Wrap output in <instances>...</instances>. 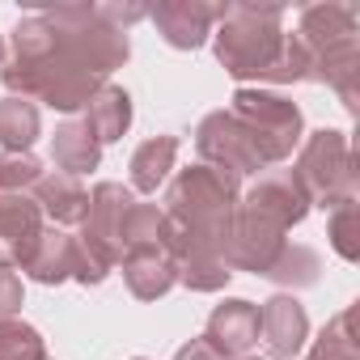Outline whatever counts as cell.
<instances>
[{"mask_svg":"<svg viewBox=\"0 0 360 360\" xmlns=\"http://www.w3.org/2000/svg\"><path fill=\"white\" fill-rule=\"evenodd\" d=\"M263 81H267V85H297V81H309V56H305V47H301L297 34H284V47H280L276 64L263 72Z\"/></svg>","mask_w":360,"mask_h":360,"instance_id":"obj_27","label":"cell"},{"mask_svg":"<svg viewBox=\"0 0 360 360\" xmlns=\"http://www.w3.org/2000/svg\"><path fill=\"white\" fill-rule=\"evenodd\" d=\"M43 178V161L34 153H0V195H26Z\"/></svg>","mask_w":360,"mask_h":360,"instance_id":"obj_26","label":"cell"},{"mask_svg":"<svg viewBox=\"0 0 360 360\" xmlns=\"http://www.w3.org/2000/svg\"><path fill=\"white\" fill-rule=\"evenodd\" d=\"M136 204L131 187L123 183H98L89 191V212L77 233V276L81 284H102L119 259H123V217Z\"/></svg>","mask_w":360,"mask_h":360,"instance_id":"obj_4","label":"cell"},{"mask_svg":"<svg viewBox=\"0 0 360 360\" xmlns=\"http://www.w3.org/2000/svg\"><path fill=\"white\" fill-rule=\"evenodd\" d=\"M178 161V136H153L144 140L136 153H131V191H144L153 195L157 187H165V178Z\"/></svg>","mask_w":360,"mask_h":360,"instance_id":"obj_19","label":"cell"},{"mask_svg":"<svg viewBox=\"0 0 360 360\" xmlns=\"http://www.w3.org/2000/svg\"><path fill=\"white\" fill-rule=\"evenodd\" d=\"M259 339L267 343V356L271 360H292L301 356L305 339H309V318H305V305L292 297V292H280L271 301L259 305Z\"/></svg>","mask_w":360,"mask_h":360,"instance_id":"obj_11","label":"cell"},{"mask_svg":"<svg viewBox=\"0 0 360 360\" xmlns=\"http://www.w3.org/2000/svg\"><path fill=\"white\" fill-rule=\"evenodd\" d=\"M284 229L263 221L259 212L242 208L229 217V229H225V242H221V259L229 271H250V276H267L271 263L284 255Z\"/></svg>","mask_w":360,"mask_h":360,"instance_id":"obj_8","label":"cell"},{"mask_svg":"<svg viewBox=\"0 0 360 360\" xmlns=\"http://www.w3.org/2000/svg\"><path fill=\"white\" fill-rule=\"evenodd\" d=\"M204 339H208L225 360L250 356V347L259 343V305L246 301V297H229L225 305H217V309L208 314Z\"/></svg>","mask_w":360,"mask_h":360,"instance_id":"obj_13","label":"cell"},{"mask_svg":"<svg viewBox=\"0 0 360 360\" xmlns=\"http://www.w3.org/2000/svg\"><path fill=\"white\" fill-rule=\"evenodd\" d=\"M34 204H39L43 217L56 221V229H72V225L81 229V221L89 212V191L81 187V178L51 169L34 183Z\"/></svg>","mask_w":360,"mask_h":360,"instance_id":"obj_15","label":"cell"},{"mask_svg":"<svg viewBox=\"0 0 360 360\" xmlns=\"http://www.w3.org/2000/svg\"><path fill=\"white\" fill-rule=\"evenodd\" d=\"M22 271L30 280H39V284L72 280L77 276V238L64 233V229H43V238H39V246H34V255H30V263Z\"/></svg>","mask_w":360,"mask_h":360,"instance_id":"obj_17","label":"cell"},{"mask_svg":"<svg viewBox=\"0 0 360 360\" xmlns=\"http://www.w3.org/2000/svg\"><path fill=\"white\" fill-rule=\"evenodd\" d=\"M174 360H225V356H221L204 335H200V339H191V343L178 347V352H174Z\"/></svg>","mask_w":360,"mask_h":360,"instance_id":"obj_29","label":"cell"},{"mask_svg":"<svg viewBox=\"0 0 360 360\" xmlns=\"http://www.w3.org/2000/svg\"><path fill=\"white\" fill-rule=\"evenodd\" d=\"M352 322H356V309H352V305L339 309V314L322 326V335L314 339V347H309L305 360H360V343H356Z\"/></svg>","mask_w":360,"mask_h":360,"instance_id":"obj_21","label":"cell"},{"mask_svg":"<svg viewBox=\"0 0 360 360\" xmlns=\"http://www.w3.org/2000/svg\"><path fill=\"white\" fill-rule=\"evenodd\" d=\"M9 43L13 51L0 68L5 89L64 115L85 110L106 77L131 56L127 30H119L102 5H56L30 13L13 26Z\"/></svg>","mask_w":360,"mask_h":360,"instance_id":"obj_1","label":"cell"},{"mask_svg":"<svg viewBox=\"0 0 360 360\" xmlns=\"http://www.w3.org/2000/svg\"><path fill=\"white\" fill-rule=\"evenodd\" d=\"M229 115H238L246 123V131L255 136L259 153L267 165H280L292 157V148L305 140V119H301V106L284 94H271V89H250V85H238L233 94V106Z\"/></svg>","mask_w":360,"mask_h":360,"instance_id":"obj_6","label":"cell"},{"mask_svg":"<svg viewBox=\"0 0 360 360\" xmlns=\"http://www.w3.org/2000/svg\"><path fill=\"white\" fill-rule=\"evenodd\" d=\"M195 153H200V165H212L221 174H229L233 183L250 174H263L267 161L255 144V136L246 131V123L229 110H212L204 115V123L195 127Z\"/></svg>","mask_w":360,"mask_h":360,"instance_id":"obj_7","label":"cell"},{"mask_svg":"<svg viewBox=\"0 0 360 360\" xmlns=\"http://www.w3.org/2000/svg\"><path fill=\"white\" fill-rule=\"evenodd\" d=\"M26 305V288H22V276L9 267V263H0V322H9L18 318Z\"/></svg>","mask_w":360,"mask_h":360,"instance_id":"obj_28","label":"cell"},{"mask_svg":"<svg viewBox=\"0 0 360 360\" xmlns=\"http://www.w3.org/2000/svg\"><path fill=\"white\" fill-rule=\"evenodd\" d=\"M123 267V284L136 301H161L174 284H178V263L165 246H140V250H127L119 259Z\"/></svg>","mask_w":360,"mask_h":360,"instance_id":"obj_14","label":"cell"},{"mask_svg":"<svg viewBox=\"0 0 360 360\" xmlns=\"http://www.w3.org/2000/svg\"><path fill=\"white\" fill-rule=\"evenodd\" d=\"M318 271H322V263H318V255L309 246H284V255L271 263L267 280H276L284 288H314Z\"/></svg>","mask_w":360,"mask_h":360,"instance_id":"obj_23","label":"cell"},{"mask_svg":"<svg viewBox=\"0 0 360 360\" xmlns=\"http://www.w3.org/2000/svg\"><path fill=\"white\" fill-rule=\"evenodd\" d=\"M292 174H297L301 191L309 195V204H318V208H335L339 200H352L360 169H356V153H352L347 131H335V127L309 131L301 140Z\"/></svg>","mask_w":360,"mask_h":360,"instance_id":"obj_5","label":"cell"},{"mask_svg":"<svg viewBox=\"0 0 360 360\" xmlns=\"http://www.w3.org/2000/svg\"><path fill=\"white\" fill-rule=\"evenodd\" d=\"M0 360H47V343L30 322H0Z\"/></svg>","mask_w":360,"mask_h":360,"instance_id":"obj_25","label":"cell"},{"mask_svg":"<svg viewBox=\"0 0 360 360\" xmlns=\"http://www.w3.org/2000/svg\"><path fill=\"white\" fill-rule=\"evenodd\" d=\"M284 47V9L280 5H250V0H229L221 5V22L212 30L217 64L233 81H263V72L276 64Z\"/></svg>","mask_w":360,"mask_h":360,"instance_id":"obj_3","label":"cell"},{"mask_svg":"<svg viewBox=\"0 0 360 360\" xmlns=\"http://www.w3.org/2000/svg\"><path fill=\"white\" fill-rule=\"evenodd\" d=\"M238 187L229 174L212 165H187L174 174L165 187V225H169V255L195 259V255H221L229 217L238 212Z\"/></svg>","mask_w":360,"mask_h":360,"instance_id":"obj_2","label":"cell"},{"mask_svg":"<svg viewBox=\"0 0 360 360\" xmlns=\"http://www.w3.org/2000/svg\"><path fill=\"white\" fill-rule=\"evenodd\" d=\"M136 360H144V356H136Z\"/></svg>","mask_w":360,"mask_h":360,"instance_id":"obj_32","label":"cell"},{"mask_svg":"<svg viewBox=\"0 0 360 360\" xmlns=\"http://www.w3.org/2000/svg\"><path fill=\"white\" fill-rule=\"evenodd\" d=\"M242 360H255V356H242Z\"/></svg>","mask_w":360,"mask_h":360,"instance_id":"obj_31","label":"cell"},{"mask_svg":"<svg viewBox=\"0 0 360 360\" xmlns=\"http://www.w3.org/2000/svg\"><path fill=\"white\" fill-rule=\"evenodd\" d=\"M0 68H5V39H0Z\"/></svg>","mask_w":360,"mask_h":360,"instance_id":"obj_30","label":"cell"},{"mask_svg":"<svg viewBox=\"0 0 360 360\" xmlns=\"http://www.w3.org/2000/svg\"><path fill=\"white\" fill-rule=\"evenodd\" d=\"M43 136V115L26 98H0V148L5 153H30V144Z\"/></svg>","mask_w":360,"mask_h":360,"instance_id":"obj_20","label":"cell"},{"mask_svg":"<svg viewBox=\"0 0 360 360\" xmlns=\"http://www.w3.org/2000/svg\"><path fill=\"white\" fill-rule=\"evenodd\" d=\"M81 123L89 127V136H94L98 144H115V140H123L127 127H131V98H127V89H119V85L106 81V85L89 98Z\"/></svg>","mask_w":360,"mask_h":360,"instance_id":"obj_16","label":"cell"},{"mask_svg":"<svg viewBox=\"0 0 360 360\" xmlns=\"http://www.w3.org/2000/svg\"><path fill=\"white\" fill-rule=\"evenodd\" d=\"M51 161L60 165V174L81 178V174L98 169V161H102V144L89 136V127H85L81 119H64V123L56 127V136H51Z\"/></svg>","mask_w":360,"mask_h":360,"instance_id":"obj_18","label":"cell"},{"mask_svg":"<svg viewBox=\"0 0 360 360\" xmlns=\"http://www.w3.org/2000/svg\"><path fill=\"white\" fill-rule=\"evenodd\" d=\"M238 204L250 208V212H259L263 221L280 225L284 233L309 217V195L301 191V183H297L292 169H267V174H259V183H255V187L246 191V200H238Z\"/></svg>","mask_w":360,"mask_h":360,"instance_id":"obj_10","label":"cell"},{"mask_svg":"<svg viewBox=\"0 0 360 360\" xmlns=\"http://www.w3.org/2000/svg\"><path fill=\"white\" fill-rule=\"evenodd\" d=\"M326 238H330V246L343 263L360 259V200L356 195L326 208Z\"/></svg>","mask_w":360,"mask_h":360,"instance_id":"obj_22","label":"cell"},{"mask_svg":"<svg viewBox=\"0 0 360 360\" xmlns=\"http://www.w3.org/2000/svg\"><path fill=\"white\" fill-rule=\"evenodd\" d=\"M233 280L221 255H195V259H178V284L191 292H221Z\"/></svg>","mask_w":360,"mask_h":360,"instance_id":"obj_24","label":"cell"},{"mask_svg":"<svg viewBox=\"0 0 360 360\" xmlns=\"http://www.w3.org/2000/svg\"><path fill=\"white\" fill-rule=\"evenodd\" d=\"M43 238V212L30 195H0V263L26 267Z\"/></svg>","mask_w":360,"mask_h":360,"instance_id":"obj_12","label":"cell"},{"mask_svg":"<svg viewBox=\"0 0 360 360\" xmlns=\"http://www.w3.org/2000/svg\"><path fill=\"white\" fill-rule=\"evenodd\" d=\"M148 22L174 51H200L221 22V5H208V0H161V5L148 9Z\"/></svg>","mask_w":360,"mask_h":360,"instance_id":"obj_9","label":"cell"}]
</instances>
